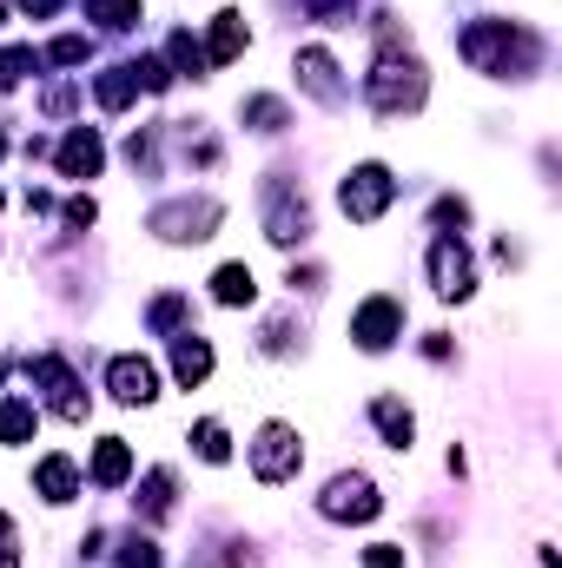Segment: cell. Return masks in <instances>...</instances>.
Wrapping results in <instances>:
<instances>
[{"mask_svg":"<svg viewBox=\"0 0 562 568\" xmlns=\"http://www.w3.org/2000/svg\"><path fill=\"white\" fill-rule=\"evenodd\" d=\"M463 53H470V67H483L496 80H523V73L543 67V40L530 27H516V20H476L463 33Z\"/></svg>","mask_w":562,"mask_h":568,"instance_id":"6da1fadb","label":"cell"},{"mask_svg":"<svg viewBox=\"0 0 562 568\" xmlns=\"http://www.w3.org/2000/svg\"><path fill=\"white\" fill-rule=\"evenodd\" d=\"M364 93H371V106H378L384 120L418 113V106H423V67L411 60V53L384 47V53H378V67H371V80H364Z\"/></svg>","mask_w":562,"mask_h":568,"instance_id":"7a4b0ae2","label":"cell"},{"mask_svg":"<svg viewBox=\"0 0 562 568\" xmlns=\"http://www.w3.org/2000/svg\"><path fill=\"white\" fill-rule=\"evenodd\" d=\"M219 199H172V205H159L152 212V232L159 239H172V245H199V239H212L219 232Z\"/></svg>","mask_w":562,"mask_h":568,"instance_id":"3957f363","label":"cell"},{"mask_svg":"<svg viewBox=\"0 0 562 568\" xmlns=\"http://www.w3.org/2000/svg\"><path fill=\"white\" fill-rule=\"evenodd\" d=\"M311 232V205H304V192L298 185H284V172L265 185V239L272 245H298Z\"/></svg>","mask_w":562,"mask_h":568,"instance_id":"277c9868","label":"cell"},{"mask_svg":"<svg viewBox=\"0 0 562 568\" xmlns=\"http://www.w3.org/2000/svg\"><path fill=\"white\" fill-rule=\"evenodd\" d=\"M338 199H344V212H351L358 225H371V219H384V205L398 199V179H391L384 165H358V172L338 185Z\"/></svg>","mask_w":562,"mask_h":568,"instance_id":"5b68a950","label":"cell"},{"mask_svg":"<svg viewBox=\"0 0 562 568\" xmlns=\"http://www.w3.org/2000/svg\"><path fill=\"white\" fill-rule=\"evenodd\" d=\"M298 463H304L298 429H291V424H265V429H259V443H252V476H259V483H291V476H298Z\"/></svg>","mask_w":562,"mask_h":568,"instance_id":"8992f818","label":"cell"},{"mask_svg":"<svg viewBox=\"0 0 562 568\" xmlns=\"http://www.w3.org/2000/svg\"><path fill=\"white\" fill-rule=\"evenodd\" d=\"M318 509H324L331 523H371L384 503H378V483H371V476H331L324 496H318Z\"/></svg>","mask_w":562,"mask_h":568,"instance_id":"52a82bcc","label":"cell"},{"mask_svg":"<svg viewBox=\"0 0 562 568\" xmlns=\"http://www.w3.org/2000/svg\"><path fill=\"white\" fill-rule=\"evenodd\" d=\"M430 284H436V297H470L476 291V272H470V252L443 232L436 245H430Z\"/></svg>","mask_w":562,"mask_h":568,"instance_id":"ba28073f","label":"cell"},{"mask_svg":"<svg viewBox=\"0 0 562 568\" xmlns=\"http://www.w3.org/2000/svg\"><path fill=\"white\" fill-rule=\"evenodd\" d=\"M398 331H404V304H398V297H364L358 317H351V337H358L364 351H384Z\"/></svg>","mask_w":562,"mask_h":568,"instance_id":"9c48e42d","label":"cell"},{"mask_svg":"<svg viewBox=\"0 0 562 568\" xmlns=\"http://www.w3.org/2000/svg\"><path fill=\"white\" fill-rule=\"evenodd\" d=\"M107 384H113V397H120V404H152V397H159V377H152V364H145V357H113Z\"/></svg>","mask_w":562,"mask_h":568,"instance_id":"30bf717a","label":"cell"},{"mask_svg":"<svg viewBox=\"0 0 562 568\" xmlns=\"http://www.w3.org/2000/svg\"><path fill=\"white\" fill-rule=\"evenodd\" d=\"M298 80H304V93H318L324 106L344 100V87H338V60H331L324 47H304V53H298Z\"/></svg>","mask_w":562,"mask_h":568,"instance_id":"8fae6325","label":"cell"},{"mask_svg":"<svg viewBox=\"0 0 562 568\" xmlns=\"http://www.w3.org/2000/svg\"><path fill=\"white\" fill-rule=\"evenodd\" d=\"M100 159H107V145H100L93 126H73L67 145H60V172H67V179H93V172H100Z\"/></svg>","mask_w":562,"mask_h":568,"instance_id":"7c38bea8","label":"cell"},{"mask_svg":"<svg viewBox=\"0 0 562 568\" xmlns=\"http://www.w3.org/2000/svg\"><path fill=\"white\" fill-rule=\"evenodd\" d=\"M172 371H179V384H185V390H192V384H205V377H212V344L185 331V337H179V351H172Z\"/></svg>","mask_w":562,"mask_h":568,"instance_id":"4fadbf2b","label":"cell"},{"mask_svg":"<svg viewBox=\"0 0 562 568\" xmlns=\"http://www.w3.org/2000/svg\"><path fill=\"white\" fill-rule=\"evenodd\" d=\"M371 424L384 429V443H391V449H411V436H418V417H411L398 397H378V404H371Z\"/></svg>","mask_w":562,"mask_h":568,"instance_id":"5bb4252c","label":"cell"},{"mask_svg":"<svg viewBox=\"0 0 562 568\" xmlns=\"http://www.w3.org/2000/svg\"><path fill=\"white\" fill-rule=\"evenodd\" d=\"M239 47H245V20L225 7V13L212 20V47H205V60H212V67H225V60H239Z\"/></svg>","mask_w":562,"mask_h":568,"instance_id":"9a60e30c","label":"cell"},{"mask_svg":"<svg viewBox=\"0 0 562 568\" xmlns=\"http://www.w3.org/2000/svg\"><path fill=\"white\" fill-rule=\"evenodd\" d=\"M127 476H133V449H127L120 436H107V443L93 449V483L113 489V483H127Z\"/></svg>","mask_w":562,"mask_h":568,"instance_id":"2e32d148","label":"cell"},{"mask_svg":"<svg viewBox=\"0 0 562 568\" xmlns=\"http://www.w3.org/2000/svg\"><path fill=\"white\" fill-rule=\"evenodd\" d=\"M73 489H80V469H73L67 456H47V463H40V496H47V503H73Z\"/></svg>","mask_w":562,"mask_h":568,"instance_id":"e0dca14e","label":"cell"},{"mask_svg":"<svg viewBox=\"0 0 562 568\" xmlns=\"http://www.w3.org/2000/svg\"><path fill=\"white\" fill-rule=\"evenodd\" d=\"M212 297H219V304H252V297H259V284H252V265H219V278H212Z\"/></svg>","mask_w":562,"mask_h":568,"instance_id":"ac0fdd59","label":"cell"},{"mask_svg":"<svg viewBox=\"0 0 562 568\" xmlns=\"http://www.w3.org/2000/svg\"><path fill=\"white\" fill-rule=\"evenodd\" d=\"M239 113H245V126H259V133H284V120H291L284 100H272V93H252Z\"/></svg>","mask_w":562,"mask_h":568,"instance_id":"d6986e66","label":"cell"},{"mask_svg":"<svg viewBox=\"0 0 562 568\" xmlns=\"http://www.w3.org/2000/svg\"><path fill=\"white\" fill-rule=\"evenodd\" d=\"M27 436H33V404L27 397L0 404V443H27Z\"/></svg>","mask_w":562,"mask_h":568,"instance_id":"ffe728a7","label":"cell"},{"mask_svg":"<svg viewBox=\"0 0 562 568\" xmlns=\"http://www.w3.org/2000/svg\"><path fill=\"white\" fill-rule=\"evenodd\" d=\"M87 13L107 20V27H133L140 20V0H87Z\"/></svg>","mask_w":562,"mask_h":568,"instance_id":"44dd1931","label":"cell"},{"mask_svg":"<svg viewBox=\"0 0 562 568\" xmlns=\"http://www.w3.org/2000/svg\"><path fill=\"white\" fill-rule=\"evenodd\" d=\"M192 443H199V456H205V463H225V456H232L225 424H199V429H192Z\"/></svg>","mask_w":562,"mask_h":568,"instance_id":"7402d4cb","label":"cell"},{"mask_svg":"<svg viewBox=\"0 0 562 568\" xmlns=\"http://www.w3.org/2000/svg\"><path fill=\"white\" fill-rule=\"evenodd\" d=\"M165 509H172V476L152 469V476H145V516H165Z\"/></svg>","mask_w":562,"mask_h":568,"instance_id":"603a6c76","label":"cell"},{"mask_svg":"<svg viewBox=\"0 0 562 568\" xmlns=\"http://www.w3.org/2000/svg\"><path fill=\"white\" fill-rule=\"evenodd\" d=\"M20 73H33V47H13V53H0V93H7Z\"/></svg>","mask_w":562,"mask_h":568,"instance_id":"cb8c5ba5","label":"cell"},{"mask_svg":"<svg viewBox=\"0 0 562 568\" xmlns=\"http://www.w3.org/2000/svg\"><path fill=\"white\" fill-rule=\"evenodd\" d=\"M47 60L73 67V60H87V40H80V33H67V40H53V47H47Z\"/></svg>","mask_w":562,"mask_h":568,"instance_id":"d4e9b609","label":"cell"},{"mask_svg":"<svg viewBox=\"0 0 562 568\" xmlns=\"http://www.w3.org/2000/svg\"><path fill=\"white\" fill-rule=\"evenodd\" d=\"M127 568H159V549H152L145 536H133V542H127Z\"/></svg>","mask_w":562,"mask_h":568,"instance_id":"484cf974","label":"cell"},{"mask_svg":"<svg viewBox=\"0 0 562 568\" xmlns=\"http://www.w3.org/2000/svg\"><path fill=\"white\" fill-rule=\"evenodd\" d=\"M364 568H404V549H391V542H378V549L364 556Z\"/></svg>","mask_w":562,"mask_h":568,"instance_id":"4316f807","label":"cell"},{"mask_svg":"<svg viewBox=\"0 0 562 568\" xmlns=\"http://www.w3.org/2000/svg\"><path fill=\"white\" fill-rule=\"evenodd\" d=\"M304 13L311 20H338V13H351V0H304Z\"/></svg>","mask_w":562,"mask_h":568,"instance_id":"83f0119b","label":"cell"},{"mask_svg":"<svg viewBox=\"0 0 562 568\" xmlns=\"http://www.w3.org/2000/svg\"><path fill=\"white\" fill-rule=\"evenodd\" d=\"M93 219H100V205H93V199H73V205H67V225H93Z\"/></svg>","mask_w":562,"mask_h":568,"instance_id":"f1b7e54d","label":"cell"},{"mask_svg":"<svg viewBox=\"0 0 562 568\" xmlns=\"http://www.w3.org/2000/svg\"><path fill=\"white\" fill-rule=\"evenodd\" d=\"M0 568H20V556H13V523L0 516Z\"/></svg>","mask_w":562,"mask_h":568,"instance_id":"f546056e","label":"cell"},{"mask_svg":"<svg viewBox=\"0 0 562 568\" xmlns=\"http://www.w3.org/2000/svg\"><path fill=\"white\" fill-rule=\"evenodd\" d=\"M0 152H7V140H0Z\"/></svg>","mask_w":562,"mask_h":568,"instance_id":"4dcf8cb0","label":"cell"}]
</instances>
